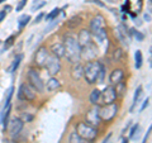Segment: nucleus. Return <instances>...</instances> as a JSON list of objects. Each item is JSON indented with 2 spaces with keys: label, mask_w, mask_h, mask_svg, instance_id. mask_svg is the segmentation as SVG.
Instances as JSON below:
<instances>
[{
  "label": "nucleus",
  "mask_w": 152,
  "mask_h": 143,
  "mask_svg": "<svg viewBox=\"0 0 152 143\" xmlns=\"http://www.w3.org/2000/svg\"><path fill=\"white\" fill-rule=\"evenodd\" d=\"M123 77H124V72H123V70L121 69H115L113 70L110 75H109V81H110L112 84L117 85L118 82H121V81H123Z\"/></svg>",
  "instance_id": "nucleus-17"
},
{
  "label": "nucleus",
  "mask_w": 152,
  "mask_h": 143,
  "mask_svg": "<svg viewBox=\"0 0 152 143\" xmlns=\"http://www.w3.org/2000/svg\"><path fill=\"white\" fill-rule=\"evenodd\" d=\"M85 118H86V124H89V125H91V127L95 128L99 124V122H100V118H99V108L98 107L91 108L86 113Z\"/></svg>",
  "instance_id": "nucleus-12"
},
{
  "label": "nucleus",
  "mask_w": 152,
  "mask_h": 143,
  "mask_svg": "<svg viewBox=\"0 0 152 143\" xmlns=\"http://www.w3.org/2000/svg\"><path fill=\"white\" fill-rule=\"evenodd\" d=\"M14 42H15V37H14V36L8 37V39L5 41V43H4V50H8V48H10V47L14 45Z\"/></svg>",
  "instance_id": "nucleus-33"
},
{
  "label": "nucleus",
  "mask_w": 152,
  "mask_h": 143,
  "mask_svg": "<svg viewBox=\"0 0 152 143\" xmlns=\"http://www.w3.org/2000/svg\"><path fill=\"white\" fill-rule=\"evenodd\" d=\"M10 110H12V104H9V105H5L1 112V115H0V120L3 123V128L4 131L8 128V119H9V115H10Z\"/></svg>",
  "instance_id": "nucleus-18"
},
{
  "label": "nucleus",
  "mask_w": 152,
  "mask_h": 143,
  "mask_svg": "<svg viewBox=\"0 0 152 143\" xmlns=\"http://www.w3.org/2000/svg\"><path fill=\"white\" fill-rule=\"evenodd\" d=\"M77 43H79V46H80V48L81 47H84V46H86V45H89V43H91V33H90L89 31H86V29H81L79 32V36H77Z\"/></svg>",
  "instance_id": "nucleus-15"
},
{
  "label": "nucleus",
  "mask_w": 152,
  "mask_h": 143,
  "mask_svg": "<svg viewBox=\"0 0 152 143\" xmlns=\"http://www.w3.org/2000/svg\"><path fill=\"white\" fill-rule=\"evenodd\" d=\"M23 125H24V122H23L20 118H14V119H12L10 125H9L10 136H12L13 138L17 137V136H19V133H20V131L23 129Z\"/></svg>",
  "instance_id": "nucleus-13"
},
{
  "label": "nucleus",
  "mask_w": 152,
  "mask_h": 143,
  "mask_svg": "<svg viewBox=\"0 0 152 143\" xmlns=\"http://www.w3.org/2000/svg\"><path fill=\"white\" fill-rule=\"evenodd\" d=\"M65 47V56L71 63H77L80 60V46L76 41V38L72 36H66L64 39Z\"/></svg>",
  "instance_id": "nucleus-1"
},
{
  "label": "nucleus",
  "mask_w": 152,
  "mask_h": 143,
  "mask_svg": "<svg viewBox=\"0 0 152 143\" xmlns=\"http://www.w3.org/2000/svg\"><path fill=\"white\" fill-rule=\"evenodd\" d=\"M110 137H112V133H109V134H108V137H105V138H104L103 143H108V141H109V138H110Z\"/></svg>",
  "instance_id": "nucleus-43"
},
{
  "label": "nucleus",
  "mask_w": 152,
  "mask_h": 143,
  "mask_svg": "<svg viewBox=\"0 0 152 143\" xmlns=\"http://www.w3.org/2000/svg\"><path fill=\"white\" fill-rule=\"evenodd\" d=\"M148 12H151V0H148Z\"/></svg>",
  "instance_id": "nucleus-45"
},
{
  "label": "nucleus",
  "mask_w": 152,
  "mask_h": 143,
  "mask_svg": "<svg viewBox=\"0 0 152 143\" xmlns=\"http://www.w3.org/2000/svg\"><path fill=\"white\" fill-rule=\"evenodd\" d=\"M71 75H72L74 80H79L84 75V67L80 63H75L72 71H71Z\"/></svg>",
  "instance_id": "nucleus-19"
},
{
  "label": "nucleus",
  "mask_w": 152,
  "mask_h": 143,
  "mask_svg": "<svg viewBox=\"0 0 152 143\" xmlns=\"http://www.w3.org/2000/svg\"><path fill=\"white\" fill-rule=\"evenodd\" d=\"M96 56H98V48L93 42L80 48V58L88 61V62L94 61L95 58H96Z\"/></svg>",
  "instance_id": "nucleus-7"
},
{
  "label": "nucleus",
  "mask_w": 152,
  "mask_h": 143,
  "mask_svg": "<svg viewBox=\"0 0 152 143\" xmlns=\"http://www.w3.org/2000/svg\"><path fill=\"white\" fill-rule=\"evenodd\" d=\"M26 4H27V0H20V3H19V4H18V7H17V10H18V12H20L22 9L26 7Z\"/></svg>",
  "instance_id": "nucleus-37"
},
{
  "label": "nucleus",
  "mask_w": 152,
  "mask_h": 143,
  "mask_svg": "<svg viewBox=\"0 0 152 143\" xmlns=\"http://www.w3.org/2000/svg\"><path fill=\"white\" fill-rule=\"evenodd\" d=\"M81 22H83L81 17H79V15H77V17H72L67 23H66V24H67L69 28H76L77 26L81 24Z\"/></svg>",
  "instance_id": "nucleus-22"
},
{
  "label": "nucleus",
  "mask_w": 152,
  "mask_h": 143,
  "mask_svg": "<svg viewBox=\"0 0 152 143\" xmlns=\"http://www.w3.org/2000/svg\"><path fill=\"white\" fill-rule=\"evenodd\" d=\"M0 42H1V41H0Z\"/></svg>",
  "instance_id": "nucleus-47"
},
{
  "label": "nucleus",
  "mask_w": 152,
  "mask_h": 143,
  "mask_svg": "<svg viewBox=\"0 0 152 143\" xmlns=\"http://www.w3.org/2000/svg\"><path fill=\"white\" fill-rule=\"evenodd\" d=\"M90 29H91V33L99 42H104L107 39L105 19H104L102 14H98L96 17H94L91 19V22H90Z\"/></svg>",
  "instance_id": "nucleus-2"
},
{
  "label": "nucleus",
  "mask_w": 152,
  "mask_h": 143,
  "mask_svg": "<svg viewBox=\"0 0 152 143\" xmlns=\"http://www.w3.org/2000/svg\"><path fill=\"white\" fill-rule=\"evenodd\" d=\"M117 113H118V105L114 103L99 108V118L103 122H110L112 119L115 118Z\"/></svg>",
  "instance_id": "nucleus-6"
},
{
  "label": "nucleus",
  "mask_w": 152,
  "mask_h": 143,
  "mask_svg": "<svg viewBox=\"0 0 152 143\" xmlns=\"http://www.w3.org/2000/svg\"><path fill=\"white\" fill-rule=\"evenodd\" d=\"M60 12H61V10H60L58 8H55L53 10H52V12L48 14V15L46 17V20H53V19H56V18H57V15L60 14Z\"/></svg>",
  "instance_id": "nucleus-32"
},
{
  "label": "nucleus",
  "mask_w": 152,
  "mask_h": 143,
  "mask_svg": "<svg viewBox=\"0 0 152 143\" xmlns=\"http://www.w3.org/2000/svg\"><path fill=\"white\" fill-rule=\"evenodd\" d=\"M46 86H47V90H48V91H55V90L61 88V84L56 77H51L48 81H47Z\"/></svg>",
  "instance_id": "nucleus-20"
},
{
  "label": "nucleus",
  "mask_w": 152,
  "mask_h": 143,
  "mask_svg": "<svg viewBox=\"0 0 152 143\" xmlns=\"http://www.w3.org/2000/svg\"><path fill=\"white\" fill-rule=\"evenodd\" d=\"M126 84L123 82V81H121V82H118L117 84V88H114L115 89V93H117V96H123L126 93Z\"/></svg>",
  "instance_id": "nucleus-24"
},
{
  "label": "nucleus",
  "mask_w": 152,
  "mask_h": 143,
  "mask_svg": "<svg viewBox=\"0 0 152 143\" xmlns=\"http://www.w3.org/2000/svg\"><path fill=\"white\" fill-rule=\"evenodd\" d=\"M99 99H100V91H99L98 89H95L91 91V94H90V103L91 104H96L99 101Z\"/></svg>",
  "instance_id": "nucleus-25"
},
{
  "label": "nucleus",
  "mask_w": 152,
  "mask_h": 143,
  "mask_svg": "<svg viewBox=\"0 0 152 143\" xmlns=\"http://www.w3.org/2000/svg\"><path fill=\"white\" fill-rule=\"evenodd\" d=\"M117 98L118 96H117L115 89H114L113 86H107L103 90V93H100V99H102V103L104 104V105L113 104L117 100Z\"/></svg>",
  "instance_id": "nucleus-9"
},
{
  "label": "nucleus",
  "mask_w": 152,
  "mask_h": 143,
  "mask_svg": "<svg viewBox=\"0 0 152 143\" xmlns=\"http://www.w3.org/2000/svg\"><path fill=\"white\" fill-rule=\"evenodd\" d=\"M23 60V56L22 55H18L15 58H14V61L12 62V65H10V67L8 69V72H14V71H15L17 69H18V66H19V63H20V61Z\"/></svg>",
  "instance_id": "nucleus-21"
},
{
  "label": "nucleus",
  "mask_w": 152,
  "mask_h": 143,
  "mask_svg": "<svg viewBox=\"0 0 152 143\" xmlns=\"http://www.w3.org/2000/svg\"><path fill=\"white\" fill-rule=\"evenodd\" d=\"M27 80L28 82H29V86L34 90V91H43L45 90V84L43 81H42L39 74L37 72L36 70L31 69L29 71L27 72Z\"/></svg>",
  "instance_id": "nucleus-5"
},
{
  "label": "nucleus",
  "mask_w": 152,
  "mask_h": 143,
  "mask_svg": "<svg viewBox=\"0 0 152 143\" xmlns=\"http://www.w3.org/2000/svg\"><path fill=\"white\" fill-rule=\"evenodd\" d=\"M3 1H5V0H0V4H1V3H3Z\"/></svg>",
  "instance_id": "nucleus-46"
},
{
  "label": "nucleus",
  "mask_w": 152,
  "mask_h": 143,
  "mask_svg": "<svg viewBox=\"0 0 152 143\" xmlns=\"http://www.w3.org/2000/svg\"><path fill=\"white\" fill-rule=\"evenodd\" d=\"M69 143H86V141H84L83 138H80L76 132H72V133L70 134Z\"/></svg>",
  "instance_id": "nucleus-26"
},
{
  "label": "nucleus",
  "mask_w": 152,
  "mask_h": 143,
  "mask_svg": "<svg viewBox=\"0 0 152 143\" xmlns=\"http://www.w3.org/2000/svg\"><path fill=\"white\" fill-rule=\"evenodd\" d=\"M122 57H123V51L122 48H115L113 52V60L115 61V62H119V61L122 60Z\"/></svg>",
  "instance_id": "nucleus-30"
},
{
  "label": "nucleus",
  "mask_w": 152,
  "mask_h": 143,
  "mask_svg": "<svg viewBox=\"0 0 152 143\" xmlns=\"http://www.w3.org/2000/svg\"><path fill=\"white\" fill-rule=\"evenodd\" d=\"M148 104H150V98H147V99L145 100V101H143V104H142V107H141V112H142V110H145V109H146L147 107H148Z\"/></svg>",
  "instance_id": "nucleus-38"
},
{
  "label": "nucleus",
  "mask_w": 152,
  "mask_h": 143,
  "mask_svg": "<svg viewBox=\"0 0 152 143\" xmlns=\"http://www.w3.org/2000/svg\"><path fill=\"white\" fill-rule=\"evenodd\" d=\"M57 24H58V20H57V19H53V20H52V23H50V24L46 27V29H45L43 32H45V33H50V31L53 29V28H55Z\"/></svg>",
  "instance_id": "nucleus-35"
},
{
  "label": "nucleus",
  "mask_w": 152,
  "mask_h": 143,
  "mask_svg": "<svg viewBox=\"0 0 152 143\" xmlns=\"http://www.w3.org/2000/svg\"><path fill=\"white\" fill-rule=\"evenodd\" d=\"M121 143H128V139H127V138H123Z\"/></svg>",
  "instance_id": "nucleus-44"
},
{
  "label": "nucleus",
  "mask_w": 152,
  "mask_h": 143,
  "mask_svg": "<svg viewBox=\"0 0 152 143\" xmlns=\"http://www.w3.org/2000/svg\"><path fill=\"white\" fill-rule=\"evenodd\" d=\"M132 32H133V34H134V38H136V39L138 41V42H142V41L145 39V36L142 34L141 32H138V31H134V29H133Z\"/></svg>",
  "instance_id": "nucleus-36"
},
{
  "label": "nucleus",
  "mask_w": 152,
  "mask_h": 143,
  "mask_svg": "<svg viewBox=\"0 0 152 143\" xmlns=\"http://www.w3.org/2000/svg\"><path fill=\"white\" fill-rule=\"evenodd\" d=\"M100 63L96 62V61H90L86 65V67L84 69V77L86 80V82L93 85L98 81L99 79V74H100Z\"/></svg>",
  "instance_id": "nucleus-3"
},
{
  "label": "nucleus",
  "mask_w": 152,
  "mask_h": 143,
  "mask_svg": "<svg viewBox=\"0 0 152 143\" xmlns=\"http://www.w3.org/2000/svg\"><path fill=\"white\" fill-rule=\"evenodd\" d=\"M48 51H47L46 47H39L36 51V56H34V63L38 67H45V65L47 62V58H48Z\"/></svg>",
  "instance_id": "nucleus-10"
},
{
  "label": "nucleus",
  "mask_w": 152,
  "mask_h": 143,
  "mask_svg": "<svg viewBox=\"0 0 152 143\" xmlns=\"http://www.w3.org/2000/svg\"><path fill=\"white\" fill-rule=\"evenodd\" d=\"M13 91H14V88H13V86H10V88L7 90L5 98H4V101H5L4 107H5V105H9V104H10V100H12V96H13Z\"/></svg>",
  "instance_id": "nucleus-29"
},
{
  "label": "nucleus",
  "mask_w": 152,
  "mask_h": 143,
  "mask_svg": "<svg viewBox=\"0 0 152 143\" xmlns=\"http://www.w3.org/2000/svg\"><path fill=\"white\" fill-rule=\"evenodd\" d=\"M134 60H136V67L141 69L142 62H143V57H142V52L141 51H136L134 53Z\"/></svg>",
  "instance_id": "nucleus-28"
},
{
  "label": "nucleus",
  "mask_w": 152,
  "mask_h": 143,
  "mask_svg": "<svg viewBox=\"0 0 152 143\" xmlns=\"http://www.w3.org/2000/svg\"><path fill=\"white\" fill-rule=\"evenodd\" d=\"M29 20H31V17L28 15V14H23V15H20L19 19H18V27L19 28H24L28 23H29Z\"/></svg>",
  "instance_id": "nucleus-23"
},
{
  "label": "nucleus",
  "mask_w": 152,
  "mask_h": 143,
  "mask_svg": "<svg viewBox=\"0 0 152 143\" xmlns=\"http://www.w3.org/2000/svg\"><path fill=\"white\" fill-rule=\"evenodd\" d=\"M76 133L80 138H83L84 141H94L98 136V132L94 127L86 124V123H79L76 125Z\"/></svg>",
  "instance_id": "nucleus-4"
},
{
  "label": "nucleus",
  "mask_w": 152,
  "mask_h": 143,
  "mask_svg": "<svg viewBox=\"0 0 152 143\" xmlns=\"http://www.w3.org/2000/svg\"><path fill=\"white\" fill-rule=\"evenodd\" d=\"M46 5V1H43V0H39L38 3H34L32 5V8H31V10L32 12H34V10H38L39 8H42V7H45Z\"/></svg>",
  "instance_id": "nucleus-34"
},
{
  "label": "nucleus",
  "mask_w": 152,
  "mask_h": 143,
  "mask_svg": "<svg viewBox=\"0 0 152 143\" xmlns=\"http://www.w3.org/2000/svg\"><path fill=\"white\" fill-rule=\"evenodd\" d=\"M51 52L56 58H62L65 57V47L64 43H60V42H56V43L51 45Z\"/></svg>",
  "instance_id": "nucleus-16"
},
{
  "label": "nucleus",
  "mask_w": 152,
  "mask_h": 143,
  "mask_svg": "<svg viewBox=\"0 0 152 143\" xmlns=\"http://www.w3.org/2000/svg\"><path fill=\"white\" fill-rule=\"evenodd\" d=\"M117 36L118 39L122 42V45L124 47L129 46V38H128V32H127V27L124 24H119L117 28Z\"/></svg>",
  "instance_id": "nucleus-14"
},
{
  "label": "nucleus",
  "mask_w": 152,
  "mask_h": 143,
  "mask_svg": "<svg viewBox=\"0 0 152 143\" xmlns=\"http://www.w3.org/2000/svg\"><path fill=\"white\" fill-rule=\"evenodd\" d=\"M143 18H145V20H146V22H151V15H150V13H148V14L146 13L145 15H143Z\"/></svg>",
  "instance_id": "nucleus-42"
},
{
  "label": "nucleus",
  "mask_w": 152,
  "mask_h": 143,
  "mask_svg": "<svg viewBox=\"0 0 152 143\" xmlns=\"http://www.w3.org/2000/svg\"><path fill=\"white\" fill-rule=\"evenodd\" d=\"M43 17H45V14H43V13H41L39 15H38V17L36 18V20H34V22H36V23H39V22H41V19L43 18Z\"/></svg>",
  "instance_id": "nucleus-41"
},
{
  "label": "nucleus",
  "mask_w": 152,
  "mask_h": 143,
  "mask_svg": "<svg viewBox=\"0 0 152 143\" xmlns=\"http://www.w3.org/2000/svg\"><path fill=\"white\" fill-rule=\"evenodd\" d=\"M5 15H7V12H5V10L0 12V23H1V22L4 20V18H5Z\"/></svg>",
  "instance_id": "nucleus-40"
},
{
  "label": "nucleus",
  "mask_w": 152,
  "mask_h": 143,
  "mask_svg": "<svg viewBox=\"0 0 152 143\" xmlns=\"http://www.w3.org/2000/svg\"><path fill=\"white\" fill-rule=\"evenodd\" d=\"M141 95H142V86H138L136 89V91H134V98H133V104H132V110H133V108L136 107V104L140 101Z\"/></svg>",
  "instance_id": "nucleus-27"
},
{
  "label": "nucleus",
  "mask_w": 152,
  "mask_h": 143,
  "mask_svg": "<svg viewBox=\"0 0 152 143\" xmlns=\"http://www.w3.org/2000/svg\"><path fill=\"white\" fill-rule=\"evenodd\" d=\"M138 129H140V124L137 123V124H134L132 127V129H131V132H129V138L131 139H136L137 137H138Z\"/></svg>",
  "instance_id": "nucleus-31"
},
{
  "label": "nucleus",
  "mask_w": 152,
  "mask_h": 143,
  "mask_svg": "<svg viewBox=\"0 0 152 143\" xmlns=\"http://www.w3.org/2000/svg\"><path fill=\"white\" fill-rule=\"evenodd\" d=\"M150 133H151V127L148 128V132L146 133V136L143 138V141H142V143H147V139H148V137H150Z\"/></svg>",
  "instance_id": "nucleus-39"
},
{
  "label": "nucleus",
  "mask_w": 152,
  "mask_h": 143,
  "mask_svg": "<svg viewBox=\"0 0 152 143\" xmlns=\"http://www.w3.org/2000/svg\"><path fill=\"white\" fill-rule=\"evenodd\" d=\"M18 98L20 100H27V101H32L36 99V91L33 90L29 85L22 84L18 90Z\"/></svg>",
  "instance_id": "nucleus-8"
},
{
  "label": "nucleus",
  "mask_w": 152,
  "mask_h": 143,
  "mask_svg": "<svg viewBox=\"0 0 152 143\" xmlns=\"http://www.w3.org/2000/svg\"><path fill=\"white\" fill-rule=\"evenodd\" d=\"M45 67L48 70V72L51 75H57L60 72V69H61V63H60V60L56 58L55 56H48L47 58V62L45 65Z\"/></svg>",
  "instance_id": "nucleus-11"
}]
</instances>
